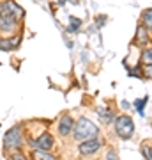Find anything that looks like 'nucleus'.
<instances>
[{"label":"nucleus","mask_w":152,"mask_h":160,"mask_svg":"<svg viewBox=\"0 0 152 160\" xmlns=\"http://www.w3.org/2000/svg\"><path fill=\"white\" fill-rule=\"evenodd\" d=\"M23 16H25V11L14 0H2L0 2V32L2 34L14 32Z\"/></svg>","instance_id":"obj_1"},{"label":"nucleus","mask_w":152,"mask_h":160,"mask_svg":"<svg viewBox=\"0 0 152 160\" xmlns=\"http://www.w3.org/2000/svg\"><path fill=\"white\" fill-rule=\"evenodd\" d=\"M73 135L76 141H89V139H97L99 135V128H97L96 123H92L89 118H80L76 123H74V130H73Z\"/></svg>","instance_id":"obj_2"},{"label":"nucleus","mask_w":152,"mask_h":160,"mask_svg":"<svg viewBox=\"0 0 152 160\" xmlns=\"http://www.w3.org/2000/svg\"><path fill=\"white\" fill-rule=\"evenodd\" d=\"M6 151H21L23 148V125H14L4 135Z\"/></svg>","instance_id":"obj_3"},{"label":"nucleus","mask_w":152,"mask_h":160,"mask_svg":"<svg viewBox=\"0 0 152 160\" xmlns=\"http://www.w3.org/2000/svg\"><path fill=\"white\" fill-rule=\"evenodd\" d=\"M113 125H115V132H117V135L122 141H127V139L133 137V133H135V123L131 119L129 116H118L115 118L113 121Z\"/></svg>","instance_id":"obj_4"},{"label":"nucleus","mask_w":152,"mask_h":160,"mask_svg":"<svg viewBox=\"0 0 152 160\" xmlns=\"http://www.w3.org/2000/svg\"><path fill=\"white\" fill-rule=\"evenodd\" d=\"M101 148V141L99 139H89V141H83V142H80L78 146V151L81 157H92V155H96Z\"/></svg>","instance_id":"obj_5"},{"label":"nucleus","mask_w":152,"mask_h":160,"mask_svg":"<svg viewBox=\"0 0 152 160\" xmlns=\"http://www.w3.org/2000/svg\"><path fill=\"white\" fill-rule=\"evenodd\" d=\"M21 34L11 36V38H0V52H12L18 50L21 45Z\"/></svg>","instance_id":"obj_6"},{"label":"nucleus","mask_w":152,"mask_h":160,"mask_svg":"<svg viewBox=\"0 0 152 160\" xmlns=\"http://www.w3.org/2000/svg\"><path fill=\"white\" fill-rule=\"evenodd\" d=\"M32 146L39 151H50L53 148V135L50 132H44L37 137V141H32Z\"/></svg>","instance_id":"obj_7"},{"label":"nucleus","mask_w":152,"mask_h":160,"mask_svg":"<svg viewBox=\"0 0 152 160\" xmlns=\"http://www.w3.org/2000/svg\"><path fill=\"white\" fill-rule=\"evenodd\" d=\"M74 130V121L69 114H64L60 119H58V133L62 137H67L69 133H73Z\"/></svg>","instance_id":"obj_8"},{"label":"nucleus","mask_w":152,"mask_h":160,"mask_svg":"<svg viewBox=\"0 0 152 160\" xmlns=\"http://www.w3.org/2000/svg\"><path fill=\"white\" fill-rule=\"evenodd\" d=\"M136 43H140V45H147L149 43V32H147L145 25H140L136 29Z\"/></svg>","instance_id":"obj_9"},{"label":"nucleus","mask_w":152,"mask_h":160,"mask_svg":"<svg viewBox=\"0 0 152 160\" xmlns=\"http://www.w3.org/2000/svg\"><path fill=\"white\" fill-rule=\"evenodd\" d=\"M97 114L101 116L103 118V121H104V123H112V119H113V114H112V110L110 109H97Z\"/></svg>","instance_id":"obj_10"},{"label":"nucleus","mask_w":152,"mask_h":160,"mask_svg":"<svg viewBox=\"0 0 152 160\" xmlns=\"http://www.w3.org/2000/svg\"><path fill=\"white\" fill-rule=\"evenodd\" d=\"M141 22H143L145 27H150V29H152V9L143 11V14H141Z\"/></svg>","instance_id":"obj_11"},{"label":"nucleus","mask_w":152,"mask_h":160,"mask_svg":"<svg viewBox=\"0 0 152 160\" xmlns=\"http://www.w3.org/2000/svg\"><path fill=\"white\" fill-rule=\"evenodd\" d=\"M141 64H152V48H147L141 53Z\"/></svg>","instance_id":"obj_12"},{"label":"nucleus","mask_w":152,"mask_h":160,"mask_svg":"<svg viewBox=\"0 0 152 160\" xmlns=\"http://www.w3.org/2000/svg\"><path fill=\"white\" fill-rule=\"evenodd\" d=\"M69 22H71V25H69V30H73V32H76V30L81 27V20H78V18L71 16V18H69Z\"/></svg>","instance_id":"obj_13"},{"label":"nucleus","mask_w":152,"mask_h":160,"mask_svg":"<svg viewBox=\"0 0 152 160\" xmlns=\"http://www.w3.org/2000/svg\"><path fill=\"white\" fill-rule=\"evenodd\" d=\"M35 158L37 160H55V157L50 155L48 151H35Z\"/></svg>","instance_id":"obj_14"},{"label":"nucleus","mask_w":152,"mask_h":160,"mask_svg":"<svg viewBox=\"0 0 152 160\" xmlns=\"http://www.w3.org/2000/svg\"><path fill=\"white\" fill-rule=\"evenodd\" d=\"M141 155L145 157V160H152V148L149 144H143L141 146Z\"/></svg>","instance_id":"obj_15"},{"label":"nucleus","mask_w":152,"mask_h":160,"mask_svg":"<svg viewBox=\"0 0 152 160\" xmlns=\"http://www.w3.org/2000/svg\"><path fill=\"white\" fill-rule=\"evenodd\" d=\"M147 100H149V98H141V100H136V102H135V107H136V110H138V112H140L141 116H143V107H145Z\"/></svg>","instance_id":"obj_16"},{"label":"nucleus","mask_w":152,"mask_h":160,"mask_svg":"<svg viewBox=\"0 0 152 160\" xmlns=\"http://www.w3.org/2000/svg\"><path fill=\"white\" fill-rule=\"evenodd\" d=\"M9 158H11V160H28L27 155L23 153V151H14V153L9 155Z\"/></svg>","instance_id":"obj_17"},{"label":"nucleus","mask_w":152,"mask_h":160,"mask_svg":"<svg viewBox=\"0 0 152 160\" xmlns=\"http://www.w3.org/2000/svg\"><path fill=\"white\" fill-rule=\"evenodd\" d=\"M143 77L145 78H150L152 80V64H143Z\"/></svg>","instance_id":"obj_18"},{"label":"nucleus","mask_w":152,"mask_h":160,"mask_svg":"<svg viewBox=\"0 0 152 160\" xmlns=\"http://www.w3.org/2000/svg\"><path fill=\"white\" fill-rule=\"evenodd\" d=\"M106 160H118L117 153L113 151V149H108V153H106Z\"/></svg>","instance_id":"obj_19"}]
</instances>
